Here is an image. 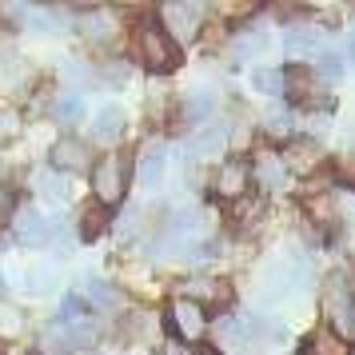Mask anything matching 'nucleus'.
I'll return each mask as SVG.
<instances>
[{
	"mask_svg": "<svg viewBox=\"0 0 355 355\" xmlns=\"http://www.w3.org/2000/svg\"><path fill=\"white\" fill-rule=\"evenodd\" d=\"M140 60H144L152 72H172L180 64V44L176 36L164 28L160 20H148L140 28Z\"/></svg>",
	"mask_w": 355,
	"mask_h": 355,
	"instance_id": "f257e3e1",
	"label": "nucleus"
},
{
	"mask_svg": "<svg viewBox=\"0 0 355 355\" xmlns=\"http://www.w3.org/2000/svg\"><path fill=\"white\" fill-rule=\"evenodd\" d=\"M124 188H128V168H124V160L120 156H100L96 164H92V192H96V204H104V208H112V204H120L124 200Z\"/></svg>",
	"mask_w": 355,
	"mask_h": 355,
	"instance_id": "f03ea898",
	"label": "nucleus"
},
{
	"mask_svg": "<svg viewBox=\"0 0 355 355\" xmlns=\"http://www.w3.org/2000/svg\"><path fill=\"white\" fill-rule=\"evenodd\" d=\"M320 311H323V323L331 331H339V336L355 327V304H352V291L343 288V275H331L327 279V288L320 295Z\"/></svg>",
	"mask_w": 355,
	"mask_h": 355,
	"instance_id": "7ed1b4c3",
	"label": "nucleus"
},
{
	"mask_svg": "<svg viewBox=\"0 0 355 355\" xmlns=\"http://www.w3.org/2000/svg\"><path fill=\"white\" fill-rule=\"evenodd\" d=\"M12 232H17L20 243H28V248H44V243H56L60 240V220H49L44 211L36 208H17L12 211Z\"/></svg>",
	"mask_w": 355,
	"mask_h": 355,
	"instance_id": "20e7f679",
	"label": "nucleus"
},
{
	"mask_svg": "<svg viewBox=\"0 0 355 355\" xmlns=\"http://www.w3.org/2000/svg\"><path fill=\"white\" fill-rule=\"evenodd\" d=\"M168 323H172V331H176L184 343H196V339H204V331H208L204 304L192 300V295H180V300L168 304Z\"/></svg>",
	"mask_w": 355,
	"mask_h": 355,
	"instance_id": "39448f33",
	"label": "nucleus"
},
{
	"mask_svg": "<svg viewBox=\"0 0 355 355\" xmlns=\"http://www.w3.org/2000/svg\"><path fill=\"white\" fill-rule=\"evenodd\" d=\"M164 172H168V152H164L160 140H148L140 148V160H136V180L144 192H156L164 184Z\"/></svg>",
	"mask_w": 355,
	"mask_h": 355,
	"instance_id": "423d86ee",
	"label": "nucleus"
},
{
	"mask_svg": "<svg viewBox=\"0 0 355 355\" xmlns=\"http://www.w3.org/2000/svg\"><path fill=\"white\" fill-rule=\"evenodd\" d=\"M200 20H204V8H200V4H164L160 8V24L176 36V44L184 36L200 33Z\"/></svg>",
	"mask_w": 355,
	"mask_h": 355,
	"instance_id": "0eeeda50",
	"label": "nucleus"
},
{
	"mask_svg": "<svg viewBox=\"0 0 355 355\" xmlns=\"http://www.w3.org/2000/svg\"><path fill=\"white\" fill-rule=\"evenodd\" d=\"M248 180H252V164L224 160V164H220V172H216V192L224 196V200H243Z\"/></svg>",
	"mask_w": 355,
	"mask_h": 355,
	"instance_id": "6e6552de",
	"label": "nucleus"
},
{
	"mask_svg": "<svg viewBox=\"0 0 355 355\" xmlns=\"http://www.w3.org/2000/svg\"><path fill=\"white\" fill-rule=\"evenodd\" d=\"M227 148V128H220V124H208V128H200L188 140V156L192 160H220Z\"/></svg>",
	"mask_w": 355,
	"mask_h": 355,
	"instance_id": "1a4fd4ad",
	"label": "nucleus"
},
{
	"mask_svg": "<svg viewBox=\"0 0 355 355\" xmlns=\"http://www.w3.org/2000/svg\"><path fill=\"white\" fill-rule=\"evenodd\" d=\"M88 160H92V152H88L84 140L64 136V140H56V144H52V168H56V172H60V168H64V172H84Z\"/></svg>",
	"mask_w": 355,
	"mask_h": 355,
	"instance_id": "9d476101",
	"label": "nucleus"
},
{
	"mask_svg": "<svg viewBox=\"0 0 355 355\" xmlns=\"http://www.w3.org/2000/svg\"><path fill=\"white\" fill-rule=\"evenodd\" d=\"M252 180H256L259 192H279L284 188V180H288V160L284 156H259L256 164H252Z\"/></svg>",
	"mask_w": 355,
	"mask_h": 355,
	"instance_id": "9b49d317",
	"label": "nucleus"
},
{
	"mask_svg": "<svg viewBox=\"0 0 355 355\" xmlns=\"http://www.w3.org/2000/svg\"><path fill=\"white\" fill-rule=\"evenodd\" d=\"M304 352L307 355H352V347H347V339L339 336V331H331L327 323H320V327L307 336Z\"/></svg>",
	"mask_w": 355,
	"mask_h": 355,
	"instance_id": "f8f14e48",
	"label": "nucleus"
},
{
	"mask_svg": "<svg viewBox=\"0 0 355 355\" xmlns=\"http://www.w3.org/2000/svg\"><path fill=\"white\" fill-rule=\"evenodd\" d=\"M124 128H128V116H124V108H116V104H108V108H100L92 116V136L96 140H116V136H124Z\"/></svg>",
	"mask_w": 355,
	"mask_h": 355,
	"instance_id": "ddd939ff",
	"label": "nucleus"
},
{
	"mask_svg": "<svg viewBox=\"0 0 355 355\" xmlns=\"http://www.w3.org/2000/svg\"><path fill=\"white\" fill-rule=\"evenodd\" d=\"M36 192L44 196V200H49V204H68V180L60 176V172H56V168H44V172H36Z\"/></svg>",
	"mask_w": 355,
	"mask_h": 355,
	"instance_id": "4468645a",
	"label": "nucleus"
},
{
	"mask_svg": "<svg viewBox=\"0 0 355 355\" xmlns=\"http://www.w3.org/2000/svg\"><path fill=\"white\" fill-rule=\"evenodd\" d=\"M80 291H84V300H92L96 307H116V304H120V291H116L112 284L96 279V275H84V279H80Z\"/></svg>",
	"mask_w": 355,
	"mask_h": 355,
	"instance_id": "2eb2a0df",
	"label": "nucleus"
},
{
	"mask_svg": "<svg viewBox=\"0 0 355 355\" xmlns=\"http://www.w3.org/2000/svg\"><path fill=\"white\" fill-rule=\"evenodd\" d=\"M315 49H320V36L311 33V28H291L288 36H284V52L288 56H315Z\"/></svg>",
	"mask_w": 355,
	"mask_h": 355,
	"instance_id": "dca6fc26",
	"label": "nucleus"
},
{
	"mask_svg": "<svg viewBox=\"0 0 355 355\" xmlns=\"http://www.w3.org/2000/svg\"><path fill=\"white\" fill-rule=\"evenodd\" d=\"M56 288V272H52L49 263H28L24 268V291H33V295H44V291Z\"/></svg>",
	"mask_w": 355,
	"mask_h": 355,
	"instance_id": "f3484780",
	"label": "nucleus"
},
{
	"mask_svg": "<svg viewBox=\"0 0 355 355\" xmlns=\"http://www.w3.org/2000/svg\"><path fill=\"white\" fill-rule=\"evenodd\" d=\"M252 88L263 92V96H284L288 92V76L284 72H272V68H256L252 72Z\"/></svg>",
	"mask_w": 355,
	"mask_h": 355,
	"instance_id": "a211bd4d",
	"label": "nucleus"
},
{
	"mask_svg": "<svg viewBox=\"0 0 355 355\" xmlns=\"http://www.w3.org/2000/svg\"><path fill=\"white\" fill-rule=\"evenodd\" d=\"M80 232H84V240H96V236H104V227H108V208L104 204H92V208L84 211V220H80Z\"/></svg>",
	"mask_w": 355,
	"mask_h": 355,
	"instance_id": "6ab92c4d",
	"label": "nucleus"
},
{
	"mask_svg": "<svg viewBox=\"0 0 355 355\" xmlns=\"http://www.w3.org/2000/svg\"><path fill=\"white\" fill-rule=\"evenodd\" d=\"M284 160H288L291 168H295V172H311V168L320 164V152H315L311 144H291Z\"/></svg>",
	"mask_w": 355,
	"mask_h": 355,
	"instance_id": "aec40b11",
	"label": "nucleus"
},
{
	"mask_svg": "<svg viewBox=\"0 0 355 355\" xmlns=\"http://www.w3.org/2000/svg\"><path fill=\"white\" fill-rule=\"evenodd\" d=\"M84 28H88V36H96V40H112L116 20L108 12H92V17H84Z\"/></svg>",
	"mask_w": 355,
	"mask_h": 355,
	"instance_id": "412c9836",
	"label": "nucleus"
},
{
	"mask_svg": "<svg viewBox=\"0 0 355 355\" xmlns=\"http://www.w3.org/2000/svg\"><path fill=\"white\" fill-rule=\"evenodd\" d=\"M211 108H216V96H211V92H192V96L184 100V116H188V120H204Z\"/></svg>",
	"mask_w": 355,
	"mask_h": 355,
	"instance_id": "4be33fe9",
	"label": "nucleus"
},
{
	"mask_svg": "<svg viewBox=\"0 0 355 355\" xmlns=\"http://www.w3.org/2000/svg\"><path fill=\"white\" fill-rule=\"evenodd\" d=\"M52 112H56V120H60V124H76V120H80V112H84V100L80 96H60Z\"/></svg>",
	"mask_w": 355,
	"mask_h": 355,
	"instance_id": "5701e85b",
	"label": "nucleus"
},
{
	"mask_svg": "<svg viewBox=\"0 0 355 355\" xmlns=\"http://www.w3.org/2000/svg\"><path fill=\"white\" fill-rule=\"evenodd\" d=\"M263 44H268V36L259 33V28H252V33H243L240 40H236V52H240V56H256Z\"/></svg>",
	"mask_w": 355,
	"mask_h": 355,
	"instance_id": "b1692460",
	"label": "nucleus"
},
{
	"mask_svg": "<svg viewBox=\"0 0 355 355\" xmlns=\"http://www.w3.org/2000/svg\"><path fill=\"white\" fill-rule=\"evenodd\" d=\"M20 136V116L17 112H0V148L12 144Z\"/></svg>",
	"mask_w": 355,
	"mask_h": 355,
	"instance_id": "393cba45",
	"label": "nucleus"
},
{
	"mask_svg": "<svg viewBox=\"0 0 355 355\" xmlns=\"http://www.w3.org/2000/svg\"><path fill=\"white\" fill-rule=\"evenodd\" d=\"M17 331H20V311L0 304V336H17Z\"/></svg>",
	"mask_w": 355,
	"mask_h": 355,
	"instance_id": "a878e982",
	"label": "nucleus"
},
{
	"mask_svg": "<svg viewBox=\"0 0 355 355\" xmlns=\"http://www.w3.org/2000/svg\"><path fill=\"white\" fill-rule=\"evenodd\" d=\"M291 124H295V120H291V112H279V108H275V112L268 116V132H275V136H288Z\"/></svg>",
	"mask_w": 355,
	"mask_h": 355,
	"instance_id": "bb28decb",
	"label": "nucleus"
},
{
	"mask_svg": "<svg viewBox=\"0 0 355 355\" xmlns=\"http://www.w3.org/2000/svg\"><path fill=\"white\" fill-rule=\"evenodd\" d=\"M315 72H320V76H339V72H343V56H336V52H327V56H320V64H315Z\"/></svg>",
	"mask_w": 355,
	"mask_h": 355,
	"instance_id": "cd10ccee",
	"label": "nucleus"
},
{
	"mask_svg": "<svg viewBox=\"0 0 355 355\" xmlns=\"http://www.w3.org/2000/svg\"><path fill=\"white\" fill-rule=\"evenodd\" d=\"M136 220H140V211H136V208H124V216L116 220V232H120V236H132V232H136Z\"/></svg>",
	"mask_w": 355,
	"mask_h": 355,
	"instance_id": "c85d7f7f",
	"label": "nucleus"
},
{
	"mask_svg": "<svg viewBox=\"0 0 355 355\" xmlns=\"http://www.w3.org/2000/svg\"><path fill=\"white\" fill-rule=\"evenodd\" d=\"M128 76H132L128 68H108V80L112 84H128Z\"/></svg>",
	"mask_w": 355,
	"mask_h": 355,
	"instance_id": "c756f323",
	"label": "nucleus"
},
{
	"mask_svg": "<svg viewBox=\"0 0 355 355\" xmlns=\"http://www.w3.org/2000/svg\"><path fill=\"white\" fill-rule=\"evenodd\" d=\"M8 211H12V196L0 192V216H8Z\"/></svg>",
	"mask_w": 355,
	"mask_h": 355,
	"instance_id": "7c9ffc66",
	"label": "nucleus"
},
{
	"mask_svg": "<svg viewBox=\"0 0 355 355\" xmlns=\"http://www.w3.org/2000/svg\"><path fill=\"white\" fill-rule=\"evenodd\" d=\"M347 60H352V64H355V33L347 36Z\"/></svg>",
	"mask_w": 355,
	"mask_h": 355,
	"instance_id": "2f4dec72",
	"label": "nucleus"
},
{
	"mask_svg": "<svg viewBox=\"0 0 355 355\" xmlns=\"http://www.w3.org/2000/svg\"><path fill=\"white\" fill-rule=\"evenodd\" d=\"M0 291H4V275H0Z\"/></svg>",
	"mask_w": 355,
	"mask_h": 355,
	"instance_id": "473e14b6",
	"label": "nucleus"
}]
</instances>
